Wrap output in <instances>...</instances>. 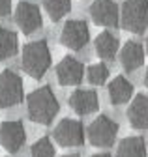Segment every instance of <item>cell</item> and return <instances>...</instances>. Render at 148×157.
<instances>
[{
    "instance_id": "cell-1",
    "label": "cell",
    "mask_w": 148,
    "mask_h": 157,
    "mask_svg": "<svg viewBox=\"0 0 148 157\" xmlns=\"http://www.w3.org/2000/svg\"><path fill=\"white\" fill-rule=\"evenodd\" d=\"M26 107H28V116L36 124H51L54 116L58 114V99L51 86H41L36 88L28 97H26Z\"/></svg>"
},
{
    "instance_id": "cell-2",
    "label": "cell",
    "mask_w": 148,
    "mask_h": 157,
    "mask_svg": "<svg viewBox=\"0 0 148 157\" xmlns=\"http://www.w3.org/2000/svg\"><path fill=\"white\" fill-rule=\"evenodd\" d=\"M23 69L32 78H41L51 66V51L45 39H36L25 45L21 56Z\"/></svg>"
},
{
    "instance_id": "cell-3",
    "label": "cell",
    "mask_w": 148,
    "mask_h": 157,
    "mask_svg": "<svg viewBox=\"0 0 148 157\" xmlns=\"http://www.w3.org/2000/svg\"><path fill=\"white\" fill-rule=\"evenodd\" d=\"M122 26L131 34L148 28V0H126L122 6Z\"/></svg>"
},
{
    "instance_id": "cell-4",
    "label": "cell",
    "mask_w": 148,
    "mask_h": 157,
    "mask_svg": "<svg viewBox=\"0 0 148 157\" xmlns=\"http://www.w3.org/2000/svg\"><path fill=\"white\" fill-rule=\"evenodd\" d=\"M118 135V124L105 114L98 116L88 127V140L96 148H109L113 146Z\"/></svg>"
},
{
    "instance_id": "cell-5",
    "label": "cell",
    "mask_w": 148,
    "mask_h": 157,
    "mask_svg": "<svg viewBox=\"0 0 148 157\" xmlns=\"http://www.w3.org/2000/svg\"><path fill=\"white\" fill-rule=\"evenodd\" d=\"M23 101V78L13 69L0 73V109H10Z\"/></svg>"
},
{
    "instance_id": "cell-6",
    "label": "cell",
    "mask_w": 148,
    "mask_h": 157,
    "mask_svg": "<svg viewBox=\"0 0 148 157\" xmlns=\"http://www.w3.org/2000/svg\"><path fill=\"white\" fill-rule=\"evenodd\" d=\"M60 41L64 47L71 49V51H81L88 45L90 41V30L88 25L81 19H71L68 21L60 32Z\"/></svg>"
},
{
    "instance_id": "cell-7",
    "label": "cell",
    "mask_w": 148,
    "mask_h": 157,
    "mask_svg": "<svg viewBox=\"0 0 148 157\" xmlns=\"http://www.w3.org/2000/svg\"><path fill=\"white\" fill-rule=\"evenodd\" d=\"M53 136L60 146L71 148V146H81L84 142V127L79 120H71V118H64L54 127Z\"/></svg>"
},
{
    "instance_id": "cell-8",
    "label": "cell",
    "mask_w": 148,
    "mask_h": 157,
    "mask_svg": "<svg viewBox=\"0 0 148 157\" xmlns=\"http://www.w3.org/2000/svg\"><path fill=\"white\" fill-rule=\"evenodd\" d=\"M26 142V131L19 120H6L0 125V146L10 153H17Z\"/></svg>"
},
{
    "instance_id": "cell-9",
    "label": "cell",
    "mask_w": 148,
    "mask_h": 157,
    "mask_svg": "<svg viewBox=\"0 0 148 157\" xmlns=\"http://www.w3.org/2000/svg\"><path fill=\"white\" fill-rule=\"evenodd\" d=\"M15 23L21 28L23 34L38 32L41 28V25H43L40 8L36 4H32V2H26V0L19 2L17 4V10H15Z\"/></svg>"
},
{
    "instance_id": "cell-10",
    "label": "cell",
    "mask_w": 148,
    "mask_h": 157,
    "mask_svg": "<svg viewBox=\"0 0 148 157\" xmlns=\"http://www.w3.org/2000/svg\"><path fill=\"white\" fill-rule=\"evenodd\" d=\"M90 17L99 26L115 28L120 25V11L115 0H94L90 6Z\"/></svg>"
},
{
    "instance_id": "cell-11",
    "label": "cell",
    "mask_w": 148,
    "mask_h": 157,
    "mask_svg": "<svg viewBox=\"0 0 148 157\" xmlns=\"http://www.w3.org/2000/svg\"><path fill=\"white\" fill-rule=\"evenodd\" d=\"M84 67L73 56H64L56 66V78L62 86H77L83 81Z\"/></svg>"
},
{
    "instance_id": "cell-12",
    "label": "cell",
    "mask_w": 148,
    "mask_h": 157,
    "mask_svg": "<svg viewBox=\"0 0 148 157\" xmlns=\"http://www.w3.org/2000/svg\"><path fill=\"white\" fill-rule=\"evenodd\" d=\"M69 107L79 116H86L99 109V97L94 90H75L69 95Z\"/></svg>"
},
{
    "instance_id": "cell-13",
    "label": "cell",
    "mask_w": 148,
    "mask_h": 157,
    "mask_svg": "<svg viewBox=\"0 0 148 157\" xmlns=\"http://www.w3.org/2000/svg\"><path fill=\"white\" fill-rule=\"evenodd\" d=\"M127 120L135 129H148V95L137 94L127 109Z\"/></svg>"
},
{
    "instance_id": "cell-14",
    "label": "cell",
    "mask_w": 148,
    "mask_h": 157,
    "mask_svg": "<svg viewBox=\"0 0 148 157\" xmlns=\"http://www.w3.org/2000/svg\"><path fill=\"white\" fill-rule=\"evenodd\" d=\"M144 62V49L137 41H126L120 51V64L126 71H135Z\"/></svg>"
},
{
    "instance_id": "cell-15",
    "label": "cell",
    "mask_w": 148,
    "mask_h": 157,
    "mask_svg": "<svg viewBox=\"0 0 148 157\" xmlns=\"http://www.w3.org/2000/svg\"><path fill=\"white\" fill-rule=\"evenodd\" d=\"M133 95V84L127 81L126 77H115L109 82V99L113 105H122L127 103Z\"/></svg>"
},
{
    "instance_id": "cell-16",
    "label": "cell",
    "mask_w": 148,
    "mask_h": 157,
    "mask_svg": "<svg viewBox=\"0 0 148 157\" xmlns=\"http://www.w3.org/2000/svg\"><path fill=\"white\" fill-rule=\"evenodd\" d=\"M118 39L115 34L111 32H101L98 34L96 41H94V49H96V54L101 58V60H115V56L118 52Z\"/></svg>"
},
{
    "instance_id": "cell-17",
    "label": "cell",
    "mask_w": 148,
    "mask_h": 157,
    "mask_svg": "<svg viewBox=\"0 0 148 157\" xmlns=\"http://www.w3.org/2000/svg\"><path fill=\"white\" fill-rule=\"evenodd\" d=\"M116 157H146V144L141 136H126L118 144Z\"/></svg>"
},
{
    "instance_id": "cell-18",
    "label": "cell",
    "mask_w": 148,
    "mask_h": 157,
    "mask_svg": "<svg viewBox=\"0 0 148 157\" xmlns=\"http://www.w3.org/2000/svg\"><path fill=\"white\" fill-rule=\"evenodd\" d=\"M17 47H19V37H17V34L10 28H0V62L15 56Z\"/></svg>"
},
{
    "instance_id": "cell-19",
    "label": "cell",
    "mask_w": 148,
    "mask_h": 157,
    "mask_svg": "<svg viewBox=\"0 0 148 157\" xmlns=\"http://www.w3.org/2000/svg\"><path fill=\"white\" fill-rule=\"evenodd\" d=\"M43 8L51 21H60L71 10V0H43Z\"/></svg>"
},
{
    "instance_id": "cell-20",
    "label": "cell",
    "mask_w": 148,
    "mask_h": 157,
    "mask_svg": "<svg viewBox=\"0 0 148 157\" xmlns=\"http://www.w3.org/2000/svg\"><path fill=\"white\" fill-rule=\"evenodd\" d=\"M107 77H109V67L105 64H92L86 71V78L90 84L94 86H101L107 82Z\"/></svg>"
},
{
    "instance_id": "cell-21",
    "label": "cell",
    "mask_w": 148,
    "mask_h": 157,
    "mask_svg": "<svg viewBox=\"0 0 148 157\" xmlns=\"http://www.w3.org/2000/svg\"><path fill=\"white\" fill-rule=\"evenodd\" d=\"M30 157H54V146L47 136H41L40 140H36L30 150Z\"/></svg>"
},
{
    "instance_id": "cell-22",
    "label": "cell",
    "mask_w": 148,
    "mask_h": 157,
    "mask_svg": "<svg viewBox=\"0 0 148 157\" xmlns=\"http://www.w3.org/2000/svg\"><path fill=\"white\" fill-rule=\"evenodd\" d=\"M11 11V0H0V19H4Z\"/></svg>"
},
{
    "instance_id": "cell-23",
    "label": "cell",
    "mask_w": 148,
    "mask_h": 157,
    "mask_svg": "<svg viewBox=\"0 0 148 157\" xmlns=\"http://www.w3.org/2000/svg\"><path fill=\"white\" fill-rule=\"evenodd\" d=\"M144 86L148 88V67H146V73H144Z\"/></svg>"
},
{
    "instance_id": "cell-24",
    "label": "cell",
    "mask_w": 148,
    "mask_h": 157,
    "mask_svg": "<svg viewBox=\"0 0 148 157\" xmlns=\"http://www.w3.org/2000/svg\"><path fill=\"white\" fill-rule=\"evenodd\" d=\"M92 157H111L109 153H96V155H92Z\"/></svg>"
},
{
    "instance_id": "cell-25",
    "label": "cell",
    "mask_w": 148,
    "mask_h": 157,
    "mask_svg": "<svg viewBox=\"0 0 148 157\" xmlns=\"http://www.w3.org/2000/svg\"><path fill=\"white\" fill-rule=\"evenodd\" d=\"M64 157H79L77 153H68V155H64Z\"/></svg>"
},
{
    "instance_id": "cell-26",
    "label": "cell",
    "mask_w": 148,
    "mask_h": 157,
    "mask_svg": "<svg viewBox=\"0 0 148 157\" xmlns=\"http://www.w3.org/2000/svg\"><path fill=\"white\" fill-rule=\"evenodd\" d=\"M146 51H148V37H146Z\"/></svg>"
}]
</instances>
